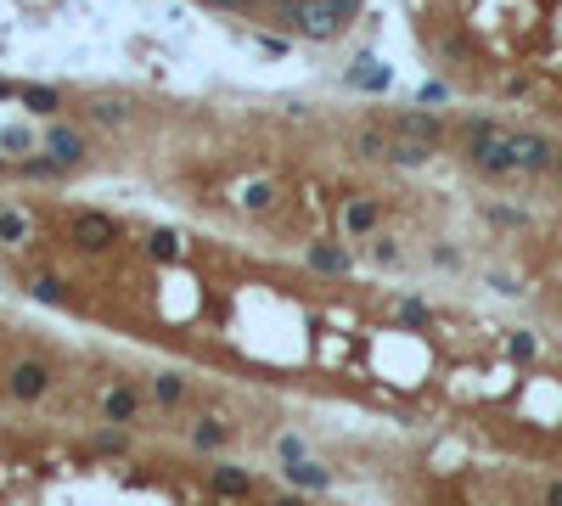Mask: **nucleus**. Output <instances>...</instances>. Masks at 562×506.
Instances as JSON below:
<instances>
[{
    "instance_id": "f257e3e1",
    "label": "nucleus",
    "mask_w": 562,
    "mask_h": 506,
    "mask_svg": "<svg viewBox=\"0 0 562 506\" xmlns=\"http://www.w3.org/2000/svg\"><path fill=\"white\" fill-rule=\"evenodd\" d=\"M467 158L484 169V175H517V152H512V135L489 119L467 124Z\"/></svg>"
},
{
    "instance_id": "f03ea898",
    "label": "nucleus",
    "mask_w": 562,
    "mask_h": 506,
    "mask_svg": "<svg viewBox=\"0 0 562 506\" xmlns=\"http://www.w3.org/2000/svg\"><path fill=\"white\" fill-rule=\"evenodd\" d=\"M287 23L299 28L304 40H332V34L343 28V17H338L332 0H292V6H287Z\"/></svg>"
},
{
    "instance_id": "7ed1b4c3",
    "label": "nucleus",
    "mask_w": 562,
    "mask_h": 506,
    "mask_svg": "<svg viewBox=\"0 0 562 506\" xmlns=\"http://www.w3.org/2000/svg\"><path fill=\"white\" fill-rule=\"evenodd\" d=\"M68 243L85 248V253H102V248L118 243V220L102 214V209H79V214L68 220Z\"/></svg>"
},
{
    "instance_id": "20e7f679",
    "label": "nucleus",
    "mask_w": 562,
    "mask_h": 506,
    "mask_svg": "<svg viewBox=\"0 0 562 506\" xmlns=\"http://www.w3.org/2000/svg\"><path fill=\"white\" fill-rule=\"evenodd\" d=\"M6 388H12V399H40L46 388H51V366L46 360H17L12 366V377H6Z\"/></svg>"
},
{
    "instance_id": "39448f33",
    "label": "nucleus",
    "mask_w": 562,
    "mask_h": 506,
    "mask_svg": "<svg viewBox=\"0 0 562 506\" xmlns=\"http://www.w3.org/2000/svg\"><path fill=\"white\" fill-rule=\"evenodd\" d=\"M377 220H383V202H377V197H349L338 225H343V236H372Z\"/></svg>"
},
{
    "instance_id": "423d86ee",
    "label": "nucleus",
    "mask_w": 562,
    "mask_h": 506,
    "mask_svg": "<svg viewBox=\"0 0 562 506\" xmlns=\"http://www.w3.org/2000/svg\"><path fill=\"white\" fill-rule=\"evenodd\" d=\"M512 152H517V175H535V169H551L557 147L546 135H512Z\"/></svg>"
},
{
    "instance_id": "0eeeda50",
    "label": "nucleus",
    "mask_w": 562,
    "mask_h": 506,
    "mask_svg": "<svg viewBox=\"0 0 562 506\" xmlns=\"http://www.w3.org/2000/svg\"><path fill=\"white\" fill-rule=\"evenodd\" d=\"M393 135L422 141V147H439V141H444V124H439L434 113H400V119H393Z\"/></svg>"
},
{
    "instance_id": "6e6552de",
    "label": "nucleus",
    "mask_w": 562,
    "mask_h": 506,
    "mask_svg": "<svg viewBox=\"0 0 562 506\" xmlns=\"http://www.w3.org/2000/svg\"><path fill=\"white\" fill-rule=\"evenodd\" d=\"M136 411H141V394L129 388V383H113V388L102 394V417H107V422H136Z\"/></svg>"
},
{
    "instance_id": "1a4fd4ad",
    "label": "nucleus",
    "mask_w": 562,
    "mask_h": 506,
    "mask_svg": "<svg viewBox=\"0 0 562 506\" xmlns=\"http://www.w3.org/2000/svg\"><path fill=\"white\" fill-rule=\"evenodd\" d=\"M46 152H51L62 169H68V163H79V158H85V135H79V129H62V124H51V135H46Z\"/></svg>"
},
{
    "instance_id": "9d476101",
    "label": "nucleus",
    "mask_w": 562,
    "mask_h": 506,
    "mask_svg": "<svg viewBox=\"0 0 562 506\" xmlns=\"http://www.w3.org/2000/svg\"><path fill=\"white\" fill-rule=\"evenodd\" d=\"M343 85H349V90H372V96H383V90H388V67L372 62V57H360L349 74H343Z\"/></svg>"
},
{
    "instance_id": "9b49d317",
    "label": "nucleus",
    "mask_w": 562,
    "mask_h": 506,
    "mask_svg": "<svg viewBox=\"0 0 562 506\" xmlns=\"http://www.w3.org/2000/svg\"><path fill=\"white\" fill-rule=\"evenodd\" d=\"M281 472H287V484H299V490H326V484H332V472H326L321 461H310V456L304 461H287Z\"/></svg>"
},
{
    "instance_id": "f8f14e48",
    "label": "nucleus",
    "mask_w": 562,
    "mask_h": 506,
    "mask_svg": "<svg viewBox=\"0 0 562 506\" xmlns=\"http://www.w3.org/2000/svg\"><path fill=\"white\" fill-rule=\"evenodd\" d=\"M304 259H310L315 270H326V276H343V270H349V248H332V243H310Z\"/></svg>"
},
{
    "instance_id": "ddd939ff",
    "label": "nucleus",
    "mask_w": 562,
    "mask_h": 506,
    "mask_svg": "<svg viewBox=\"0 0 562 506\" xmlns=\"http://www.w3.org/2000/svg\"><path fill=\"white\" fill-rule=\"evenodd\" d=\"M209 484H214V495H248L253 490V472L248 467H214Z\"/></svg>"
},
{
    "instance_id": "4468645a",
    "label": "nucleus",
    "mask_w": 562,
    "mask_h": 506,
    "mask_svg": "<svg viewBox=\"0 0 562 506\" xmlns=\"http://www.w3.org/2000/svg\"><path fill=\"white\" fill-rule=\"evenodd\" d=\"M17 101H23L28 113H46V119H51V113L62 108V96H56L51 85H17Z\"/></svg>"
},
{
    "instance_id": "2eb2a0df",
    "label": "nucleus",
    "mask_w": 562,
    "mask_h": 506,
    "mask_svg": "<svg viewBox=\"0 0 562 506\" xmlns=\"http://www.w3.org/2000/svg\"><path fill=\"white\" fill-rule=\"evenodd\" d=\"M28 214H17V209H0V243H12V248H23L28 243Z\"/></svg>"
},
{
    "instance_id": "dca6fc26",
    "label": "nucleus",
    "mask_w": 562,
    "mask_h": 506,
    "mask_svg": "<svg viewBox=\"0 0 562 506\" xmlns=\"http://www.w3.org/2000/svg\"><path fill=\"white\" fill-rule=\"evenodd\" d=\"M180 394H186L180 371H158V377H152V399H158V405H180Z\"/></svg>"
},
{
    "instance_id": "f3484780",
    "label": "nucleus",
    "mask_w": 562,
    "mask_h": 506,
    "mask_svg": "<svg viewBox=\"0 0 562 506\" xmlns=\"http://www.w3.org/2000/svg\"><path fill=\"white\" fill-rule=\"evenodd\" d=\"M271 202H276V186H271V181H248V186H242V209L264 214V209H271Z\"/></svg>"
},
{
    "instance_id": "a211bd4d",
    "label": "nucleus",
    "mask_w": 562,
    "mask_h": 506,
    "mask_svg": "<svg viewBox=\"0 0 562 506\" xmlns=\"http://www.w3.org/2000/svg\"><path fill=\"white\" fill-rule=\"evenodd\" d=\"M147 253H152V259H163V264L180 259V236H175V231H152V236H147Z\"/></svg>"
},
{
    "instance_id": "6ab92c4d",
    "label": "nucleus",
    "mask_w": 562,
    "mask_h": 506,
    "mask_svg": "<svg viewBox=\"0 0 562 506\" xmlns=\"http://www.w3.org/2000/svg\"><path fill=\"white\" fill-rule=\"evenodd\" d=\"M360 158H388L393 152V135H383V129H360Z\"/></svg>"
},
{
    "instance_id": "aec40b11",
    "label": "nucleus",
    "mask_w": 562,
    "mask_h": 506,
    "mask_svg": "<svg viewBox=\"0 0 562 506\" xmlns=\"http://www.w3.org/2000/svg\"><path fill=\"white\" fill-rule=\"evenodd\" d=\"M191 445H197V450H220V445H225V428H220V422H197V428H191Z\"/></svg>"
},
{
    "instance_id": "412c9836",
    "label": "nucleus",
    "mask_w": 562,
    "mask_h": 506,
    "mask_svg": "<svg viewBox=\"0 0 562 506\" xmlns=\"http://www.w3.org/2000/svg\"><path fill=\"white\" fill-rule=\"evenodd\" d=\"M35 298L51 304V310H62V304H68V287H62L56 276H40V282H35Z\"/></svg>"
},
{
    "instance_id": "4be33fe9",
    "label": "nucleus",
    "mask_w": 562,
    "mask_h": 506,
    "mask_svg": "<svg viewBox=\"0 0 562 506\" xmlns=\"http://www.w3.org/2000/svg\"><path fill=\"white\" fill-rule=\"evenodd\" d=\"M96 119H102V124H124L129 119V108H124V101L118 96H102V101H96V108H90Z\"/></svg>"
},
{
    "instance_id": "5701e85b",
    "label": "nucleus",
    "mask_w": 562,
    "mask_h": 506,
    "mask_svg": "<svg viewBox=\"0 0 562 506\" xmlns=\"http://www.w3.org/2000/svg\"><path fill=\"white\" fill-rule=\"evenodd\" d=\"M23 175H28V181H56V175H62V163H56V158H28V163H23Z\"/></svg>"
},
{
    "instance_id": "b1692460",
    "label": "nucleus",
    "mask_w": 562,
    "mask_h": 506,
    "mask_svg": "<svg viewBox=\"0 0 562 506\" xmlns=\"http://www.w3.org/2000/svg\"><path fill=\"white\" fill-rule=\"evenodd\" d=\"M276 456H281V461H304L310 450H304V439H299V433H281V439H276Z\"/></svg>"
},
{
    "instance_id": "393cba45",
    "label": "nucleus",
    "mask_w": 562,
    "mask_h": 506,
    "mask_svg": "<svg viewBox=\"0 0 562 506\" xmlns=\"http://www.w3.org/2000/svg\"><path fill=\"white\" fill-rule=\"evenodd\" d=\"M400 321H405V326H427V304L405 298V304H400Z\"/></svg>"
},
{
    "instance_id": "a878e982",
    "label": "nucleus",
    "mask_w": 562,
    "mask_h": 506,
    "mask_svg": "<svg viewBox=\"0 0 562 506\" xmlns=\"http://www.w3.org/2000/svg\"><path fill=\"white\" fill-rule=\"evenodd\" d=\"M506 349H512V360H528V355H535V337H528V332H512Z\"/></svg>"
},
{
    "instance_id": "bb28decb",
    "label": "nucleus",
    "mask_w": 562,
    "mask_h": 506,
    "mask_svg": "<svg viewBox=\"0 0 562 506\" xmlns=\"http://www.w3.org/2000/svg\"><path fill=\"white\" fill-rule=\"evenodd\" d=\"M0 141H6V147H12V152H28V129H17V124H12V129H6V135H0Z\"/></svg>"
},
{
    "instance_id": "cd10ccee",
    "label": "nucleus",
    "mask_w": 562,
    "mask_h": 506,
    "mask_svg": "<svg viewBox=\"0 0 562 506\" xmlns=\"http://www.w3.org/2000/svg\"><path fill=\"white\" fill-rule=\"evenodd\" d=\"M416 101H422V108H427V101H444V85H422V90H416Z\"/></svg>"
},
{
    "instance_id": "c85d7f7f",
    "label": "nucleus",
    "mask_w": 562,
    "mask_h": 506,
    "mask_svg": "<svg viewBox=\"0 0 562 506\" xmlns=\"http://www.w3.org/2000/svg\"><path fill=\"white\" fill-rule=\"evenodd\" d=\"M332 6H338V17H343V23H349V17H354V12H360V0H332Z\"/></svg>"
},
{
    "instance_id": "c756f323",
    "label": "nucleus",
    "mask_w": 562,
    "mask_h": 506,
    "mask_svg": "<svg viewBox=\"0 0 562 506\" xmlns=\"http://www.w3.org/2000/svg\"><path fill=\"white\" fill-rule=\"evenodd\" d=\"M546 506H562V479H557V484H546Z\"/></svg>"
},
{
    "instance_id": "7c9ffc66",
    "label": "nucleus",
    "mask_w": 562,
    "mask_h": 506,
    "mask_svg": "<svg viewBox=\"0 0 562 506\" xmlns=\"http://www.w3.org/2000/svg\"><path fill=\"white\" fill-rule=\"evenodd\" d=\"M209 6H225V12H248V0H209Z\"/></svg>"
},
{
    "instance_id": "2f4dec72",
    "label": "nucleus",
    "mask_w": 562,
    "mask_h": 506,
    "mask_svg": "<svg viewBox=\"0 0 562 506\" xmlns=\"http://www.w3.org/2000/svg\"><path fill=\"white\" fill-rule=\"evenodd\" d=\"M271 506H304V501H299V495H281V501H271Z\"/></svg>"
},
{
    "instance_id": "473e14b6",
    "label": "nucleus",
    "mask_w": 562,
    "mask_h": 506,
    "mask_svg": "<svg viewBox=\"0 0 562 506\" xmlns=\"http://www.w3.org/2000/svg\"><path fill=\"white\" fill-rule=\"evenodd\" d=\"M551 169H557V175H562V147H557V158H551Z\"/></svg>"
},
{
    "instance_id": "72a5a7b5",
    "label": "nucleus",
    "mask_w": 562,
    "mask_h": 506,
    "mask_svg": "<svg viewBox=\"0 0 562 506\" xmlns=\"http://www.w3.org/2000/svg\"><path fill=\"white\" fill-rule=\"evenodd\" d=\"M6 96H17V90H12V85H0V101H6Z\"/></svg>"
}]
</instances>
